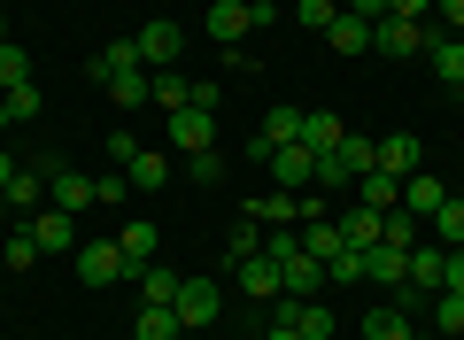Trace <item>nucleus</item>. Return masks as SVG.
I'll return each instance as SVG.
<instances>
[{"mask_svg": "<svg viewBox=\"0 0 464 340\" xmlns=\"http://www.w3.org/2000/svg\"><path fill=\"white\" fill-rule=\"evenodd\" d=\"M364 170H380V140H364V131H348L333 155H317V186H356Z\"/></svg>", "mask_w": 464, "mask_h": 340, "instance_id": "1", "label": "nucleus"}, {"mask_svg": "<svg viewBox=\"0 0 464 340\" xmlns=\"http://www.w3.org/2000/svg\"><path fill=\"white\" fill-rule=\"evenodd\" d=\"M170 309H179V325H186V333H209V325H217V309H225V287H217V278H179Z\"/></svg>", "mask_w": 464, "mask_h": 340, "instance_id": "2", "label": "nucleus"}, {"mask_svg": "<svg viewBox=\"0 0 464 340\" xmlns=\"http://www.w3.org/2000/svg\"><path fill=\"white\" fill-rule=\"evenodd\" d=\"M32 240H39V256H78L85 232H78V217H70V209H54V201H47V209H32Z\"/></svg>", "mask_w": 464, "mask_h": 340, "instance_id": "3", "label": "nucleus"}, {"mask_svg": "<svg viewBox=\"0 0 464 340\" xmlns=\"http://www.w3.org/2000/svg\"><path fill=\"white\" fill-rule=\"evenodd\" d=\"M264 170H271V186H286V194H310V186H317V155H310L302 140H286Z\"/></svg>", "mask_w": 464, "mask_h": 340, "instance_id": "4", "label": "nucleus"}, {"mask_svg": "<svg viewBox=\"0 0 464 340\" xmlns=\"http://www.w3.org/2000/svg\"><path fill=\"white\" fill-rule=\"evenodd\" d=\"M441 32H426V24H402V16H380L372 24V54H426Z\"/></svg>", "mask_w": 464, "mask_h": 340, "instance_id": "5", "label": "nucleus"}, {"mask_svg": "<svg viewBox=\"0 0 464 340\" xmlns=\"http://www.w3.org/2000/svg\"><path fill=\"white\" fill-rule=\"evenodd\" d=\"M70 263H78L85 287H116V278H124V248H116V240H78Z\"/></svg>", "mask_w": 464, "mask_h": 340, "instance_id": "6", "label": "nucleus"}, {"mask_svg": "<svg viewBox=\"0 0 464 340\" xmlns=\"http://www.w3.org/2000/svg\"><path fill=\"white\" fill-rule=\"evenodd\" d=\"M271 317H286V325H295L302 340H333V333H341L333 302H295V294H279V309H271Z\"/></svg>", "mask_w": 464, "mask_h": 340, "instance_id": "7", "label": "nucleus"}, {"mask_svg": "<svg viewBox=\"0 0 464 340\" xmlns=\"http://www.w3.org/2000/svg\"><path fill=\"white\" fill-rule=\"evenodd\" d=\"M132 47H140V70H179V47H186V32H179V24H163V16H155L148 32L132 39Z\"/></svg>", "mask_w": 464, "mask_h": 340, "instance_id": "8", "label": "nucleus"}, {"mask_svg": "<svg viewBox=\"0 0 464 340\" xmlns=\"http://www.w3.org/2000/svg\"><path fill=\"white\" fill-rule=\"evenodd\" d=\"M170 147H179V155H201V147H217V116H209V109H194V101H186V109H170Z\"/></svg>", "mask_w": 464, "mask_h": 340, "instance_id": "9", "label": "nucleus"}, {"mask_svg": "<svg viewBox=\"0 0 464 340\" xmlns=\"http://www.w3.org/2000/svg\"><path fill=\"white\" fill-rule=\"evenodd\" d=\"M279 294H295V302H317V294H325V263H317L310 248H295V256L279 263Z\"/></svg>", "mask_w": 464, "mask_h": 340, "instance_id": "10", "label": "nucleus"}, {"mask_svg": "<svg viewBox=\"0 0 464 340\" xmlns=\"http://www.w3.org/2000/svg\"><path fill=\"white\" fill-rule=\"evenodd\" d=\"M47 201L54 209H93V179H85V170H70V162H47Z\"/></svg>", "mask_w": 464, "mask_h": 340, "instance_id": "11", "label": "nucleus"}, {"mask_svg": "<svg viewBox=\"0 0 464 340\" xmlns=\"http://www.w3.org/2000/svg\"><path fill=\"white\" fill-rule=\"evenodd\" d=\"M116 248H124V278H140L155 263V248H163V225H148V217H132V225L116 232Z\"/></svg>", "mask_w": 464, "mask_h": 340, "instance_id": "12", "label": "nucleus"}, {"mask_svg": "<svg viewBox=\"0 0 464 340\" xmlns=\"http://www.w3.org/2000/svg\"><path fill=\"white\" fill-rule=\"evenodd\" d=\"M402 271H411V248H364V287H387V294H395L402 287Z\"/></svg>", "mask_w": 464, "mask_h": 340, "instance_id": "13", "label": "nucleus"}, {"mask_svg": "<svg viewBox=\"0 0 464 340\" xmlns=\"http://www.w3.org/2000/svg\"><path fill=\"white\" fill-rule=\"evenodd\" d=\"M248 32H256L248 0H217V8H209V39H217L225 54H232V39H248Z\"/></svg>", "mask_w": 464, "mask_h": 340, "instance_id": "14", "label": "nucleus"}, {"mask_svg": "<svg viewBox=\"0 0 464 340\" xmlns=\"http://www.w3.org/2000/svg\"><path fill=\"white\" fill-rule=\"evenodd\" d=\"M341 140H348V124L333 109H302V147H310V155H333Z\"/></svg>", "mask_w": 464, "mask_h": 340, "instance_id": "15", "label": "nucleus"}, {"mask_svg": "<svg viewBox=\"0 0 464 340\" xmlns=\"http://www.w3.org/2000/svg\"><path fill=\"white\" fill-rule=\"evenodd\" d=\"M0 194H8V209H47V162H24Z\"/></svg>", "mask_w": 464, "mask_h": 340, "instance_id": "16", "label": "nucleus"}, {"mask_svg": "<svg viewBox=\"0 0 464 340\" xmlns=\"http://www.w3.org/2000/svg\"><path fill=\"white\" fill-rule=\"evenodd\" d=\"M232 287H240V294H256V302H271V294H279V263H271V256L232 263Z\"/></svg>", "mask_w": 464, "mask_h": 340, "instance_id": "17", "label": "nucleus"}, {"mask_svg": "<svg viewBox=\"0 0 464 340\" xmlns=\"http://www.w3.org/2000/svg\"><path fill=\"white\" fill-rule=\"evenodd\" d=\"M194 101V78H179V70H148V109H186Z\"/></svg>", "mask_w": 464, "mask_h": 340, "instance_id": "18", "label": "nucleus"}, {"mask_svg": "<svg viewBox=\"0 0 464 340\" xmlns=\"http://www.w3.org/2000/svg\"><path fill=\"white\" fill-rule=\"evenodd\" d=\"M441 201H449V186L433 179V170H411V179H402V209H411V217H433Z\"/></svg>", "mask_w": 464, "mask_h": 340, "instance_id": "19", "label": "nucleus"}, {"mask_svg": "<svg viewBox=\"0 0 464 340\" xmlns=\"http://www.w3.org/2000/svg\"><path fill=\"white\" fill-rule=\"evenodd\" d=\"M248 217H256V225H302V194L271 186V194H256V201H248Z\"/></svg>", "mask_w": 464, "mask_h": 340, "instance_id": "20", "label": "nucleus"}, {"mask_svg": "<svg viewBox=\"0 0 464 340\" xmlns=\"http://www.w3.org/2000/svg\"><path fill=\"white\" fill-rule=\"evenodd\" d=\"M380 170H387V179H411V170H426V155H418V140H411V131L380 140Z\"/></svg>", "mask_w": 464, "mask_h": 340, "instance_id": "21", "label": "nucleus"}, {"mask_svg": "<svg viewBox=\"0 0 464 340\" xmlns=\"http://www.w3.org/2000/svg\"><path fill=\"white\" fill-rule=\"evenodd\" d=\"M124 179H132V194H155V186H170V155H155V147H140V155L124 162Z\"/></svg>", "mask_w": 464, "mask_h": 340, "instance_id": "22", "label": "nucleus"}, {"mask_svg": "<svg viewBox=\"0 0 464 340\" xmlns=\"http://www.w3.org/2000/svg\"><path fill=\"white\" fill-rule=\"evenodd\" d=\"M426 63H433V78H441L449 93H464V39H433Z\"/></svg>", "mask_w": 464, "mask_h": 340, "instance_id": "23", "label": "nucleus"}, {"mask_svg": "<svg viewBox=\"0 0 464 340\" xmlns=\"http://www.w3.org/2000/svg\"><path fill=\"white\" fill-rule=\"evenodd\" d=\"M325 47H333V54H372V24L341 8V16H333V32H325Z\"/></svg>", "mask_w": 464, "mask_h": 340, "instance_id": "24", "label": "nucleus"}, {"mask_svg": "<svg viewBox=\"0 0 464 340\" xmlns=\"http://www.w3.org/2000/svg\"><path fill=\"white\" fill-rule=\"evenodd\" d=\"M186 325H179V309L170 302H140V325H132V340H179Z\"/></svg>", "mask_w": 464, "mask_h": 340, "instance_id": "25", "label": "nucleus"}, {"mask_svg": "<svg viewBox=\"0 0 464 340\" xmlns=\"http://www.w3.org/2000/svg\"><path fill=\"white\" fill-rule=\"evenodd\" d=\"M426 232H433V248H464V194H449L441 209L426 217Z\"/></svg>", "mask_w": 464, "mask_h": 340, "instance_id": "26", "label": "nucleus"}, {"mask_svg": "<svg viewBox=\"0 0 464 340\" xmlns=\"http://www.w3.org/2000/svg\"><path fill=\"white\" fill-rule=\"evenodd\" d=\"M333 225H341V240L356 248V256H364V248H380V209H364V201H356L348 217H333Z\"/></svg>", "mask_w": 464, "mask_h": 340, "instance_id": "27", "label": "nucleus"}, {"mask_svg": "<svg viewBox=\"0 0 464 340\" xmlns=\"http://www.w3.org/2000/svg\"><path fill=\"white\" fill-rule=\"evenodd\" d=\"M380 240H387V248H418V240H426V217H411V209L395 201V209L380 217Z\"/></svg>", "mask_w": 464, "mask_h": 340, "instance_id": "28", "label": "nucleus"}, {"mask_svg": "<svg viewBox=\"0 0 464 340\" xmlns=\"http://www.w3.org/2000/svg\"><path fill=\"white\" fill-rule=\"evenodd\" d=\"M356 201H364V209H395V201H402V179H387V170H364V179H356Z\"/></svg>", "mask_w": 464, "mask_h": 340, "instance_id": "29", "label": "nucleus"}, {"mask_svg": "<svg viewBox=\"0 0 464 340\" xmlns=\"http://www.w3.org/2000/svg\"><path fill=\"white\" fill-rule=\"evenodd\" d=\"M418 333V325H411V309H402V302H387V309H372V317H364V340H411Z\"/></svg>", "mask_w": 464, "mask_h": 340, "instance_id": "30", "label": "nucleus"}, {"mask_svg": "<svg viewBox=\"0 0 464 340\" xmlns=\"http://www.w3.org/2000/svg\"><path fill=\"white\" fill-rule=\"evenodd\" d=\"M85 70H93V78L109 85L116 70H140V47H132V39H109V47H101V54H93V63H85Z\"/></svg>", "mask_w": 464, "mask_h": 340, "instance_id": "31", "label": "nucleus"}, {"mask_svg": "<svg viewBox=\"0 0 464 340\" xmlns=\"http://www.w3.org/2000/svg\"><path fill=\"white\" fill-rule=\"evenodd\" d=\"M302 248H310L317 263H333V256H341L348 240H341V225H333V217H317V225H302Z\"/></svg>", "mask_w": 464, "mask_h": 340, "instance_id": "32", "label": "nucleus"}, {"mask_svg": "<svg viewBox=\"0 0 464 340\" xmlns=\"http://www.w3.org/2000/svg\"><path fill=\"white\" fill-rule=\"evenodd\" d=\"M109 101H116V109H148V70H116Z\"/></svg>", "mask_w": 464, "mask_h": 340, "instance_id": "33", "label": "nucleus"}, {"mask_svg": "<svg viewBox=\"0 0 464 340\" xmlns=\"http://www.w3.org/2000/svg\"><path fill=\"white\" fill-rule=\"evenodd\" d=\"M433 333H441V340H464V294H433Z\"/></svg>", "mask_w": 464, "mask_h": 340, "instance_id": "34", "label": "nucleus"}, {"mask_svg": "<svg viewBox=\"0 0 464 340\" xmlns=\"http://www.w3.org/2000/svg\"><path fill=\"white\" fill-rule=\"evenodd\" d=\"M16 85H32V54L0 39V93H16Z\"/></svg>", "mask_w": 464, "mask_h": 340, "instance_id": "35", "label": "nucleus"}, {"mask_svg": "<svg viewBox=\"0 0 464 340\" xmlns=\"http://www.w3.org/2000/svg\"><path fill=\"white\" fill-rule=\"evenodd\" d=\"M0 263H8V271H32V263H39V240H32V225H24V232H8Z\"/></svg>", "mask_w": 464, "mask_h": 340, "instance_id": "36", "label": "nucleus"}, {"mask_svg": "<svg viewBox=\"0 0 464 340\" xmlns=\"http://www.w3.org/2000/svg\"><path fill=\"white\" fill-rule=\"evenodd\" d=\"M132 287H140V302H170V294H179V278H170L163 263H148V271H140Z\"/></svg>", "mask_w": 464, "mask_h": 340, "instance_id": "37", "label": "nucleus"}, {"mask_svg": "<svg viewBox=\"0 0 464 340\" xmlns=\"http://www.w3.org/2000/svg\"><path fill=\"white\" fill-rule=\"evenodd\" d=\"M225 170H232V162L217 155V147H201V155H186V179H201V186H217Z\"/></svg>", "mask_w": 464, "mask_h": 340, "instance_id": "38", "label": "nucleus"}, {"mask_svg": "<svg viewBox=\"0 0 464 340\" xmlns=\"http://www.w3.org/2000/svg\"><path fill=\"white\" fill-rule=\"evenodd\" d=\"M295 16H302V24H310V32H333V16H341V8H333V0H302Z\"/></svg>", "mask_w": 464, "mask_h": 340, "instance_id": "39", "label": "nucleus"}, {"mask_svg": "<svg viewBox=\"0 0 464 340\" xmlns=\"http://www.w3.org/2000/svg\"><path fill=\"white\" fill-rule=\"evenodd\" d=\"M8 101V124H16V116H39V85H16V93H0Z\"/></svg>", "mask_w": 464, "mask_h": 340, "instance_id": "40", "label": "nucleus"}, {"mask_svg": "<svg viewBox=\"0 0 464 340\" xmlns=\"http://www.w3.org/2000/svg\"><path fill=\"white\" fill-rule=\"evenodd\" d=\"M132 155H140V140H132V131H109V162H116V170H124Z\"/></svg>", "mask_w": 464, "mask_h": 340, "instance_id": "41", "label": "nucleus"}, {"mask_svg": "<svg viewBox=\"0 0 464 340\" xmlns=\"http://www.w3.org/2000/svg\"><path fill=\"white\" fill-rule=\"evenodd\" d=\"M426 8H433V0H387V16H402V24H418Z\"/></svg>", "mask_w": 464, "mask_h": 340, "instance_id": "42", "label": "nucleus"}, {"mask_svg": "<svg viewBox=\"0 0 464 340\" xmlns=\"http://www.w3.org/2000/svg\"><path fill=\"white\" fill-rule=\"evenodd\" d=\"M348 16H364V24H380V16H387V0H348Z\"/></svg>", "mask_w": 464, "mask_h": 340, "instance_id": "43", "label": "nucleus"}, {"mask_svg": "<svg viewBox=\"0 0 464 340\" xmlns=\"http://www.w3.org/2000/svg\"><path fill=\"white\" fill-rule=\"evenodd\" d=\"M433 8H441V24H449V32H464V0H433Z\"/></svg>", "mask_w": 464, "mask_h": 340, "instance_id": "44", "label": "nucleus"}, {"mask_svg": "<svg viewBox=\"0 0 464 340\" xmlns=\"http://www.w3.org/2000/svg\"><path fill=\"white\" fill-rule=\"evenodd\" d=\"M449 294H464V248H449Z\"/></svg>", "mask_w": 464, "mask_h": 340, "instance_id": "45", "label": "nucleus"}, {"mask_svg": "<svg viewBox=\"0 0 464 340\" xmlns=\"http://www.w3.org/2000/svg\"><path fill=\"white\" fill-rule=\"evenodd\" d=\"M264 340H302V333H295L286 317H271V325H264Z\"/></svg>", "mask_w": 464, "mask_h": 340, "instance_id": "46", "label": "nucleus"}, {"mask_svg": "<svg viewBox=\"0 0 464 340\" xmlns=\"http://www.w3.org/2000/svg\"><path fill=\"white\" fill-rule=\"evenodd\" d=\"M16 170H24V162H16V155H0V186H8V179H16Z\"/></svg>", "mask_w": 464, "mask_h": 340, "instance_id": "47", "label": "nucleus"}, {"mask_svg": "<svg viewBox=\"0 0 464 340\" xmlns=\"http://www.w3.org/2000/svg\"><path fill=\"white\" fill-rule=\"evenodd\" d=\"M8 217H16V209H8V194H0V225H8Z\"/></svg>", "mask_w": 464, "mask_h": 340, "instance_id": "48", "label": "nucleus"}, {"mask_svg": "<svg viewBox=\"0 0 464 340\" xmlns=\"http://www.w3.org/2000/svg\"><path fill=\"white\" fill-rule=\"evenodd\" d=\"M411 340H441V333H411Z\"/></svg>", "mask_w": 464, "mask_h": 340, "instance_id": "49", "label": "nucleus"}, {"mask_svg": "<svg viewBox=\"0 0 464 340\" xmlns=\"http://www.w3.org/2000/svg\"><path fill=\"white\" fill-rule=\"evenodd\" d=\"M0 124H8V101H0Z\"/></svg>", "mask_w": 464, "mask_h": 340, "instance_id": "50", "label": "nucleus"}, {"mask_svg": "<svg viewBox=\"0 0 464 340\" xmlns=\"http://www.w3.org/2000/svg\"><path fill=\"white\" fill-rule=\"evenodd\" d=\"M179 340H201V333H179Z\"/></svg>", "mask_w": 464, "mask_h": 340, "instance_id": "51", "label": "nucleus"}, {"mask_svg": "<svg viewBox=\"0 0 464 340\" xmlns=\"http://www.w3.org/2000/svg\"><path fill=\"white\" fill-rule=\"evenodd\" d=\"M0 39H8V24H0Z\"/></svg>", "mask_w": 464, "mask_h": 340, "instance_id": "52", "label": "nucleus"}]
</instances>
